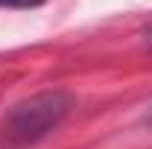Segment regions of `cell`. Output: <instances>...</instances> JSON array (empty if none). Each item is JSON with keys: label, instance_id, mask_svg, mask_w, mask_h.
Listing matches in <instances>:
<instances>
[{"label": "cell", "instance_id": "6da1fadb", "mask_svg": "<svg viewBox=\"0 0 152 149\" xmlns=\"http://www.w3.org/2000/svg\"><path fill=\"white\" fill-rule=\"evenodd\" d=\"M70 108H73V96L64 91L35 93L26 102L15 105V111L9 114V134L20 143L41 140L47 131H53L70 114Z\"/></svg>", "mask_w": 152, "mask_h": 149}, {"label": "cell", "instance_id": "7a4b0ae2", "mask_svg": "<svg viewBox=\"0 0 152 149\" xmlns=\"http://www.w3.org/2000/svg\"><path fill=\"white\" fill-rule=\"evenodd\" d=\"M44 0H0V6L6 9H32V6H41Z\"/></svg>", "mask_w": 152, "mask_h": 149}, {"label": "cell", "instance_id": "3957f363", "mask_svg": "<svg viewBox=\"0 0 152 149\" xmlns=\"http://www.w3.org/2000/svg\"><path fill=\"white\" fill-rule=\"evenodd\" d=\"M146 44H149V47H152V26H149V29H146Z\"/></svg>", "mask_w": 152, "mask_h": 149}, {"label": "cell", "instance_id": "277c9868", "mask_svg": "<svg viewBox=\"0 0 152 149\" xmlns=\"http://www.w3.org/2000/svg\"><path fill=\"white\" fill-rule=\"evenodd\" d=\"M146 123H149V126H152V108H149V114H146Z\"/></svg>", "mask_w": 152, "mask_h": 149}]
</instances>
